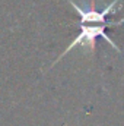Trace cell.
<instances>
[{
	"instance_id": "1",
	"label": "cell",
	"mask_w": 124,
	"mask_h": 126,
	"mask_svg": "<svg viewBox=\"0 0 124 126\" xmlns=\"http://www.w3.org/2000/svg\"><path fill=\"white\" fill-rule=\"evenodd\" d=\"M74 9H76V12L79 13V25H86V24H89V25H93V24H104V25H121L124 24V18L123 19H120V21H108V16L111 15V12H112V9H114V6L120 1V0H112L110 4H107V7L105 9H102L101 12H98V10H95L93 7H89V9H83L82 6H79L76 1H73V0H67Z\"/></svg>"
}]
</instances>
